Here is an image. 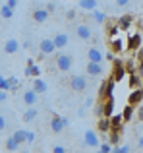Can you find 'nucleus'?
I'll return each instance as SVG.
<instances>
[{
    "mask_svg": "<svg viewBox=\"0 0 143 153\" xmlns=\"http://www.w3.org/2000/svg\"><path fill=\"white\" fill-rule=\"evenodd\" d=\"M116 23H118V27H120V31H128L130 27L133 25V16L124 14V16H120V18L116 19Z\"/></svg>",
    "mask_w": 143,
    "mask_h": 153,
    "instance_id": "12",
    "label": "nucleus"
},
{
    "mask_svg": "<svg viewBox=\"0 0 143 153\" xmlns=\"http://www.w3.org/2000/svg\"><path fill=\"white\" fill-rule=\"evenodd\" d=\"M110 51L114 52V54H120V52H124L126 51V47H124V39L122 37H114V39H110Z\"/></svg>",
    "mask_w": 143,
    "mask_h": 153,
    "instance_id": "13",
    "label": "nucleus"
},
{
    "mask_svg": "<svg viewBox=\"0 0 143 153\" xmlns=\"http://www.w3.org/2000/svg\"><path fill=\"white\" fill-rule=\"evenodd\" d=\"M136 116H137V120H139V122H143V103L136 107Z\"/></svg>",
    "mask_w": 143,
    "mask_h": 153,
    "instance_id": "37",
    "label": "nucleus"
},
{
    "mask_svg": "<svg viewBox=\"0 0 143 153\" xmlns=\"http://www.w3.org/2000/svg\"><path fill=\"white\" fill-rule=\"evenodd\" d=\"M83 143L89 147H99L101 146V142H99L97 134H95L93 130H85V136H83Z\"/></svg>",
    "mask_w": 143,
    "mask_h": 153,
    "instance_id": "11",
    "label": "nucleus"
},
{
    "mask_svg": "<svg viewBox=\"0 0 143 153\" xmlns=\"http://www.w3.org/2000/svg\"><path fill=\"white\" fill-rule=\"evenodd\" d=\"M93 18H95V19H97V22H99V23H105V22H106V14H105V12H99V10H95V14H93Z\"/></svg>",
    "mask_w": 143,
    "mask_h": 153,
    "instance_id": "35",
    "label": "nucleus"
},
{
    "mask_svg": "<svg viewBox=\"0 0 143 153\" xmlns=\"http://www.w3.org/2000/svg\"><path fill=\"white\" fill-rule=\"evenodd\" d=\"M126 66H124V62L122 60H118V58H114V62H112V74H110V78L114 79V83L116 82H122V79L126 78Z\"/></svg>",
    "mask_w": 143,
    "mask_h": 153,
    "instance_id": "2",
    "label": "nucleus"
},
{
    "mask_svg": "<svg viewBox=\"0 0 143 153\" xmlns=\"http://www.w3.org/2000/svg\"><path fill=\"white\" fill-rule=\"evenodd\" d=\"M133 116H136V107L128 103V105L124 107V111H122V118H124V122H130Z\"/></svg>",
    "mask_w": 143,
    "mask_h": 153,
    "instance_id": "24",
    "label": "nucleus"
},
{
    "mask_svg": "<svg viewBox=\"0 0 143 153\" xmlns=\"http://www.w3.org/2000/svg\"><path fill=\"white\" fill-rule=\"evenodd\" d=\"M52 41H54V45H56V49H64V47L68 45V35L66 33H56L52 37Z\"/></svg>",
    "mask_w": 143,
    "mask_h": 153,
    "instance_id": "23",
    "label": "nucleus"
},
{
    "mask_svg": "<svg viewBox=\"0 0 143 153\" xmlns=\"http://www.w3.org/2000/svg\"><path fill=\"white\" fill-rule=\"evenodd\" d=\"M139 47H143V37L139 33H133V35H130V39H128V47H126V51H132V52H136Z\"/></svg>",
    "mask_w": 143,
    "mask_h": 153,
    "instance_id": "7",
    "label": "nucleus"
},
{
    "mask_svg": "<svg viewBox=\"0 0 143 153\" xmlns=\"http://www.w3.org/2000/svg\"><path fill=\"white\" fill-rule=\"evenodd\" d=\"M137 149H141V151H143V136H141L139 140H137Z\"/></svg>",
    "mask_w": 143,
    "mask_h": 153,
    "instance_id": "49",
    "label": "nucleus"
},
{
    "mask_svg": "<svg viewBox=\"0 0 143 153\" xmlns=\"http://www.w3.org/2000/svg\"><path fill=\"white\" fill-rule=\"evenodd\" d=\"M87 58L93 60V62H102V58H105V56H102V52L99 51L97 47H91V49L87 51Z\"/></svg>",
    "mask_w": 143,
    "mask_h": 153,
    "instance_id": "22",
    "label": "nucleus"
},
{
    "mask_svg": "<svg viewBox=\"0 0 143 153\" xmlns=\"http://www.w3.org/2000/svg\"><path fill=\"white\" fill-rule=\"evenodd\" d=\"M77 2H79V0H77Z\"/></svg>",
    "mask_w": 143,
    "mask_h": 153,
    "instance_id": "51",
    "label": "nucleus"
},
{
    "mask_svg": "<svg viewBox=\"0 0 143 153\" xmlns=\"http://www.w3.org/2000/svg\"><path fill=\"white\" fill-rule=\"evenodd\" d=\"M128 103L133 105V107H137V105L143 103V85H141V87H136V89H132V93L128 95Z\"/></svg>",
    "mask_w": 143,
    "mask_h": 153,
    "instance_id": "6",
    "label": "nucleus"
},
{
    "mask_svg": "<svg viewBox=\"0 0 143 153\" xmlns=\"http://www.w3.org/2000/svg\"><path fill=\"white\" fill-rule=\"evenodd\" d=\"M68 124H70L68 118H64V116H58V114H52V118H50V130H52L54 134H60V132L64 130Z\"/></svg>",
    "mask_w": 143,
    "mask_h": 153,
    "instance_id": "3",
    "label": "nucleus"
},
{
    "mask_svg": "<svg viewBox=\"0 0 143 153\" xmlns=\"http://www.w3.org/2000/svg\"><path fill=\"white\" fill-rule=\"evenodd\" d=\"M6 99H8V91L0 89V101H6Z\"/></svg>",
    "mask_w": 143,
    "mask_h": 153,
    "instance_id": "46",
    "label": "nucleus"
},
{
    "mask_svg": "<svg viewBox=\"0 0 143 153\" xmlns=\"http://www.w3.org/2000/svg\"><path fill=\"white\" fill-rule=\"evenodd\" d=\"M85 72L91 76V78H97V76H101V74H102L101 62H93V60H89V62H87V66H85Z\"/></svg>",
    "mask_w": 143,
    "mask_h": 153,
    "instance_id": "10",
    "label": "nucleus"
},
{
    "mask_svg": "<svg viewBox=\"0 0 143 153\" xmlns=\"http://www.w3.org/2000/svg\"><path fill=\"white\" fill-rule=\"evenodd\" d=\"M118 33H120V27H118V23H112V22L106 23V35H108L110 39L118 37Z\"/></svg>",
    "mask_w": 143,
    "mask_h": 153,
    "instance_id": "26",
    "label": "nucleus"
},
{
    "mask_svg": "<svg viewBox=\"0 0 143 153\" xmlns=\"http://www.w3.org/2000/svg\"><path fill=\"white\" fill-rule=\"evenodd\" d=\"M0 16H2V19H12V18H14V8H10L8 4H2V8H0Z\"/></svg>",
    "mask_w": 143,
    "mask_h": 153,
    "instance_id": "28",
    "label": "nucleus"
},
{
    "mask_svg": "<svg viewBox=\"0 0 143 153\" xmlns=\"http://www.w3.org/2000/svg\"><path fill=\"white\" fill-rule=\"evenodd\" d=\"M8 82H10V91H14L15 87H18V78H15V76H12V78H8Z\"/></svg>",
    "mask_w": 143,
    "mask_h": 153,
    "instance_id": "39",
    "label": "nucleus"
},
{
    "mask_svg": "<svg viewBox=\"0 0 143 153\" xmlns=\"http://www.w3.org/2000/svg\"><path fill=\"white\" fill-rule=\"evenodd\" d=\"M72 62H74V60H72L70 54H58L56 56V68L60 72H68L72 68Z\"/></svg>",
    "mask_w": 143,
    "mask_h": 153,
    "instance_id": "5",
    "label": "nucleus"
},
{
    "mask_svg": "<svg viewBox=\"0 0 143 153\" xmlns=\"http://www.w3.org/2000/svg\"><path fill=\"white\" fill-rule=\"evenodd\" d=\"M120 136H122V130L120 128H110V132H108V143L110 146H118L120 143Z\"/></svg>",
    "mask_w": 143,
    "mask_h": 153,
    "instance_id": "17",
    "label": "nucleus"
},
{
    "mask_svg": "<svg viewBox=\"0 0 143 153\" xmlns=\"http://www.w3.org/2000/svg\"><path fill=\"white\" fill-rule=\"evenodd\" d=\"M2 79H4V78H2V76H0V82H2Z\"/></svg>",
    "mask_w": 143,
    "mask_h": 153,
    "instance_id": "50",
    "label": "nucleus"
},
{
    "mask_svg": "<svg viewBox=\"0 0 143 153\" xmlns=\"http://www.w3.org/2000/svg\"><path fill=\"white\" fill-rule=\"evenodd\" d=\"M46 82L45 79H41V78H33V91L37 95H41V93H46Z\"/></svg>",
    "mask_w": 143,
    "mask_h": 153,
    "instance_id": "19",
    "label": "nucleus"
},
{
    "mask_svg": "<svg viewBox=\"0 0 143 153\" xmlns=\"http://www.w3.org/2000/svg\"><path fill=\"white\" fill-rule=\"evenodd\" d=\"M95 116H99V118H101V116H105V108H102V101H99V105L97 107H95Z\"/></svg>",
    "mask_w": 143,
    "mask_h": 153,
    "instance_id": "36",
    "label": "nucleus"
},
{
    "mask_svg": "<svg viewBox=\"0 0 143 153\" xmlns=\"http://www.w3.org/2000/svg\"><path fill=\"white\" fill-rule=\"evenodd\" d=\"M114 107H116V103H114V97H108L102 101V108H105V116H112L114 114Z\"/></svg>",
    "mask_w": 143,
    "mask_h": 153,
    "instance_id": "20",
    "label": "nucleus"
},
{
    "mask_svg": "<svg viewBox=\"0 0 143 153\" xmlns=\"http://www.w3.org/2000/svg\"><path fill=\"white\" fill-rule=\"evenodd\" d=\"M39 74H41V70H39V66H35L33 58H27V68H25V78H39Z\"/></svg>",
    "mask_w": 143,
    "mask_h": 153,
    "instance_id": "14",
    "label": "nucleus"
},
{
    "mask_svg": "<svg viewBox=\"0 0 143 153\" xmlns=\"http://www.w3.org/2000/svg\"><path fill=\"white\" fill-rule=\"evenodd\" d=\"M97 130L101 132V134H108V132H110V118H108V116H101V118H99Z\"/></svg>",
    "mask_w": 143,
    "mask_h": 153,
    "instance_id": "18",
    "label": "nucleus"
},
{
    "mask_svg": "<svg viewBox=\"0 0 143 153\" xmlns=\"http://www.w3.org/2000/svg\"><path fill=\"white\" fill-rule=\"evenodd\" d=\"M99 151L101 153H110L112 151V146H110V143H101V146H99Z\"/></svg>",
    "mask_w": 143,
    "mask_h": 153,
    "instance_id": "38",
    "label": "nucleus"
},
{
    "mask_svg": "<svg viewBox=\"0 0 143 153\" xmlns=\"http://www.w3.org/2000/svg\"><path fill=\"white\" fill-rule=\"evenodd\" d=\"M39 51H41V54L49 56V54H52V52L56 51V45H54L52 39H43V41L39 43Z\"/></svg>",
    "mask_w": 143,
    "mask_h": 153,
    "instance_id": "8",
    "label": "nucleus"
},
{
    "mask_svg": "<svg viewBox=\"0 0 143 153\" xmlns=\"http://www.w3.org/2000/svg\"><path fill=\"white\" fill-rule=\"evenodd\" d=\"M79 6L83 10H97V0H79Z\"/></svg>",
    "mask_w": 143,
    "mask_h": 153,
    "instance_id": "32",
    "label": "nucleus"
},
{
    "mask_svg": "<svg viewBox=\"0 0 143 153\" xmlns=\"http://www.w3.org/2000/svg\"><path fill=\"white\" fill-rule=\"evenodd\" d=\"M70 87L74 91H77V93H81V91L87 89V79L81 78V76H72L70 78Z\"/></svg>",
    "mask_w": 143,
    "mask_h": 153,
    "instance_id": "4",
    "label": "nucleus"
},
{
    "mask_svg": "<svg viewBox=\"0 0 143 153\" xmlns=\"http://www.w3.org/2000/svg\"><path fill=\"white\" fill-rule=\"evenodd\" d=\"M52 153H66V147L56 146V147H52Z\"/></svg>",
    "mask_w": 143,
    "mask_h": 153,
    "instance_id": "45",
    "label": "nucleus"
},
{
    "mask_svg": "<svg viewBox=\"0 0 143 153\" xmlns=\"http://www.w3.org/2000/svg\"><path fill=\"white\" fill-rule=\"evenodd\" d=\"M6 130V118H4V114H0V132Z\"/></svg>",
    "mask_w": 143,
    "mask_h": 153,
    "instance_id": "42",
    "label": "nucleus"
},
{
    "mask_svg": "<svg viewBox=\"0 0 143 153\" xmlns=\"http://www.w3.org/2000/svg\"><path fill=\"white\" fill-rule=\"evenodd\" d=\"M124 66H126V72H128V74H132V72H136V70H137V62H136V60H132V58L126 60Z\"/></svg>",
    "mask_w": 143,
    "mask_h": 153,
    "instance_id": "33",
    "label": "nucleus"
},
{
    "mask_svg": "<svg viewBox=\"0 0 143 153\" xmlns=\"http://www.w3.org/2000/svg\"><path fill=\"white\" fill-rule=\"evenodd\" d=\"M75 35H77L81 41H89V39L93 37V33H91V27L87 25V23H81V25L75 27Z\"/></svg>",
    "mask_w": 143,
    "mask_h": 153,
    "instance_id": "9",
    "label": "nucleus"
},
{
    "mask_svg": "<svg viewBox=\"0 0 143 153\" xmlns=\"http://www.w3.org/2000/svg\"><path fill=\"white\" fill-rule=\"evenodd\" d=\"M75 16H77V12H75V10H68V12H66V18H68V19H74Z\"/></svg>",
    "mask_w": 143,
    "mask_h": 153,
    "instance_id": "41",
    "label": "nucleus"
},
{
    "mask_svg": "<svg viewBox=\"0 0 143 153\" xmlns=\"http://www.w3.org/2000/svg\"><path fill=\"white\" fill-rule=\"evenodd\" d=\"M14 138L18 143H25L27 142V130H23V128H19V130L14 132Z\"/></svg>",
    "mask_w": 143,
    "mask_h": 153,
    "instance_id": "31",
    "label": "nucleus"
},
{
    "mask_svg": "<svg viewBox=\"0 0 143 153\" xmlns=\"http://www.w3.org/2000/svg\"><path fill=\"white\" fill-rule=\"evenodd\" d=\"M19 146H21V143L15 142L14 136H12V138H8V140H6V143H4V147H6L8 151H18V149H19Z\"/></svg>",
    "mask_w": 143,
    "mask_h": 153,
    "instance_id": "29",
    "label": "nucleus"
},
{
    "mask_svg": "<svg viewBox=\"0 0 143 153\" xmlns=\"http://www.w3.org/2000/svg\"><path fill=\"white\" fill-rule=\"evenodd\" d=\"M19 51V43H18V39H8L6 43H4V52L6 54H15V52Z\"/></svg>",
    "mask_w": 143,
    "mask_h": 153,
    "instance_id": "16",
    "label": "nucleus"
},
{
    "mask_svg": "<svg viewBox=\"0 0 143 153\" xmlns=\"http://www.w3.org/2000/svg\"><path fill=\"white\" fill-rule=\"evenodd\" d=\"M33 19L37 23H45L49 19V10L46 8H35L33 10Z\"/></svg>",
    "mask_w": 143,
    "mask_h": 153,
    "instance_id": "15",
    "label": "nucleus"
},
{
    "mask_svg": "<svg viewBox=\"0 0 143 153\" xmlns=\"http://www.w3.org/2000/svg\"><path fill=\"white\" fill-rule=\"evenodd\" d=\"M35 142V134H33V132H27V142L25 143H33Z\"/></svg>",
    "mask_w": 143,
    "mask_h": 153,
    "instance_id": "43",
    "label": "nucleus"
},
{
    "mask_svg": "<svg viewBox=\"0 0 143 153\" xmlns=\"http://www.w3.org/2000/svg\"><path fill=\"white\" fill-rule=\"evenodd\" d=\"M112 93H114V79L108 78V79H105V82H101V87H99V91H97V99L99 101H105V99L112 97Z\"/></svg>",
    "mask_w": 143,
    "mask_h": 153,
    "instance_id": "1",
    "label": "nucleus"
},
{
    "mask_svg": "<svg viewBox=\"0 0 143 153\" xmlns=\"http://www.w3.org/2000/svg\"><path fill=\"white\" fill-rule=\"evenodd\" d=\"M105 58H106V60H110V62H114V58H116V56H114V52H112V51H110V52H108V54H106V56H105Z\"/></svg>",
    "mask_w": 143,
    "mask_h": 153,
    "instance_id": "47",
    "label": "nucleus"
},
{
    "mask_svg": "<svg viewBox=\"0 0 143 153\" xmlns=\"http://www.w3.org/2000/svg\"><path fill=\"white\" fill-rule=\"evenodd\" d=\"M122 124H124L122 114H112V116H110V128H120V130H122Z\"/></svg>",
    "mask_w": 143,
    "mask_h": 153,
    "instance_id": "30",
    "label": "nucleus"
},
{
    "mask_svg": "<svg viewBox=\"0 0 143 153\" xmlns=\"http://www.w3.org/2000/svg\"><path fill=\"white\" fill-rule=\"evenodd\" d=\"M8 6H10V8H15V6H18V0H8Z\"/></svg>",
    "mask_w": 143,
    "mask_h": 153,
    "instance_id": "48",
    "label": "nucleus"
},
{
    "mask_svg": "<svg viewBox=\"0 0 143 153\" xmlns=\"http://www.w3.org/2000/svg\"><path fill=\"white\" fill-rule=\"evenodd\" d=\"M23 103H25L27 107H31V105H35V103H37V93H35L33 89L25 91V93H23Z\"/></svg>",
    "mask_w": 143,
    "mask_h": 153,
    "instance_id": "25",
    "label": "nucleus"
},
{
    "mask_svg": "<svg viewBox=\"0 0 143 153\" xmlns=\"http://www.w3.org/2000/svg\"><path fill=\"white\" fill-rule=\"evenodd\" d=\"M35 118H37V108H35V105H31L25 111V114H23V120H25V122H33Z\"/></svg>",
    "mask_w": 143,
    "mask_h": 153,
    "instance_id": "27",
    "label": "nucleus"
},
{
    "mask_svg": "<svg viewBox=\"0 0 143 153\" xmlns=\"http://www.w3.org/2000/svg\"><path fill=\"white\" fill-rule=\"evenodd\" d=\"M45 8H46V10H49V14H52V12L56 10V4H54V2H49V4H46Z\"/></svg>",
    "mask_w": 143,
    "mask_h": 153,
    "instance_id": "40",
    "label": "nucleus"
},
{
    "mask_svg": "<svg viewBox=\"0 0 143 153\" xmlns=\"http://www.w3.org/2000/svg\"><path fill=\"white\" fill-rule=\"evenodd\" d=\"M128 4H130V0H116V6H120V8L128 6Z\"/></svg>",
    "mask_w": 143,
    "mask_h": 153,
    "instance_id": "44",
    "label": "nucleus"
},
{
    "mask_svg": "<svg viewBox=\"0 0 143 153\" xmlns=\"http://www.w3.org/2000/svg\"><path fill=\"white\" fill-rule=\"evenodd\" d=\"M141 82H143L141 74H137V72H132V74H130V78H128V85L132 87V89H136V87H141Z\"/></svg>",
    "mask_w": 143,
    "mask_h": 153,
    "instance_id": "21",
    "label": "nucleus"
},
{
    "mask_svg": "<svg viewBox=\"0 0 143 153\" xmlns=\"http://www.w3.org/2000/svg\"><path fill=\"white\" fill-rule=\"evenodd\" d=\"M130 151H132L130 146H114L112 147V153H130Z\"/></svg>",
    "mask_w": 143,
    "mask_h": 153,
    "instance_id": "34",
    "label": "nucleus"
}]
</instances>
